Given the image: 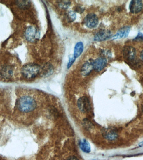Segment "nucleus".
<instances>
[{"instance_id": "20", "label": "nucleus", "mask_w": 143, "mask_h": 160, "mask_svg": "<svg viewBox=\"0 0 143 160\" xmlns=\"http://www.w3.org/2000/svg\"><path fill=\"white\" fill-rule=\"evenodd\" d=\"M135 40H142L143 41V34L142 33H139L138 35L134 38Z\"/></svg>"}, {"instance_id": "2", "label": "nucleus", "mask_w": 143, "mask_h": 160, "mask_svg": "<svg viewBox=\"0 0 143 160\" xmlns=\"http://www.w3.org/2000/svg\"><path fill=\"white\" fill-rule=\"evenodd\" d=\"M40 71V67L37 64L29 63L23 66L22 73L23 77L29 79L35 78Z\"/></svg>"}, {"instance_id": "7", "label": "nucleus", "mask_w": 143, "mask_h": 160, "mask_svg": "<svg viewBox=\"0 0 143 160\" xmlns=\"http://www.w3.org/2000/svg\"><path fill=\"white\" fill-rule=\"evenodd\" d=\"M111 36L112 34L110 31L100 30L95 34L94 39L97 41H104L109 39Z\"/></svg>"}, {"instance_id": "14", "label": "nucleus", "mask_w": 143, "mask_h": 160, "mask_svg": "<svg viewBox=\"0 0 143 160\" xmlns=\"http://www.w3.org/2000/svg\"><path fill=\"white\" fill-rule=\"evenodd\" d=\"M13 74V69L11 67L7 66L2 69L1 74L2 77L6 79H8L12 77Z\"/></svg>"}, {"instance_id": "22", "label": "nucleus", "mask_w": 143, "mask_h": 160, "mask_svg": "<svg viewBox=\"0 0 143 160\" xmlns=\"http://www.w3.org/2000/svg\"><path fill=\"white\" fill-rule=\"evenodd\" d=\"M140 58H141V60L143 61V50L140 54Z\"/></svg>"}, {"instance_id": "4", "label": "nucleus", "mask_w": 143, "mask_h": 160, "mask_svg": "<svg viewBox=\"0 0 143 160\" xmlns=\"http://www.w3.org/2000/svg\"><path fill=\"white\" fill-rule=\"evenodd\" d=\"M77 104L79 110L83 113L89 112L90 110V101L86 96H82L79 98Z\"/></svg>"}, {"instance_id": "8", "label": "nucleus", "mask_w": 143, "mask_h": 160, "mask_svg": "<svg viewBox=\"0 0 143 160\" xmlns=\"http://www.w3.org/2000/svg\"><path fill=\"white\" fill-rule=\"evenodd\" d=\"M107 64V59L105 58L100 57L94 60L93 66L95 71L100 72L106 67Z\"/></svg>"}, {"instance_id": "15", "label": "nucleus", "mask_w": 143, "mask_h": 160, "mask_svg": "<svg viewBox=\"0 0 143 160\" xmlns=\"http://www.w3.org/2000/svg\"><path fill=\"white\" fill-rule=\"evenodd\" d=\"M80 148L84 153L88 154L91 151V147L90 144L86 140L84 139L83 140L81 141L79 143Z\"/></svg>"}, {"instance_id": "18", "label": "nucleus", "mask_w": 143, "mask_h": 160, "mask_svg": "<svg viewBox=\"0 0 143 160\" xmlns=\"http://www.w3.org/2000/svg\"><path fill=\"white\" fill-rule=\"evenodd\" d=\"M17 4L21 8L26 7L29 4V1H17Z\"/></svg>"}, {"instance_id": "6", "label": "nucleus", "mask_w": 143, "mask_h": 160, "mask_svg": "<svg viewBox=\"0 0 143 160\" xmlns=\"http://www.w3.org/2000/svg\"><path fill=\"white\" fill-rule=\"evenodd\" d=\"M123 56L126 60L130 62L133 61L136 58V50L132 46H125L123 49Z\"/></svg>"}, {"instance_id": "11", "label": "nucleus", "mask_w": 143, "mask_h": 160, "mask_svg": "<svg viewBox=\"0 0 143 160\" xmlns=\"http://www.w3.org/2000/svg\"><path fill=\"white\" fill-rule=\"evenodd\" d=\"M130 30L131 27L128 26L121 28L118 32L112 37V39L115 40L127 37L130 33Z\"/></svg>"}, {"instance_id": "5", "label": "nucleus", "mask_w": 143, "mask_h": 160, "mask_svg": "<svg viewBox=\"0 0 143 160\" xmlns=\"http://www.w3.org/2000/svg\"><path fill=\"white\" fill-rule=\"evenodd\" d=\"M99 23L97 15L93 13L88 14L84 19V24L89 29H94L97 26Z\"/></svg>"}, {"instance_id": "23", "label": "nucleus", "mask_w": 143, "mask_h": 160, "mask_svg": "<svg viewBox=\"0 0 143 160\" xmlns=\"http://www.w3.org/2000/svg\"><path fill=\"white\" fill-rule=\"evenodd\" d=\"M139 145L140 146H141V147L143 146V141L141 142V143H140L139 144Z\"/></svg>"}, {"instance_id": "3", "label": "nucleus", "mask_w": 143, "mask_h": 160, "mask_svg": "<svg viewBox=\"0 0 143 160\" xmlns=\"http://www.w3.org/2000/svg\"><path fill=\"white\" fill-rule=\"evenodd\" d=\"M25 36L28 41L34 42L39 38L40 34L36 27L33 26H31L26 29Z\"/></svg>"}, {"instance_id": "13", "label": "nucleus", "mask_w": 143, "mask_h": 160, "mask_svg": "<svg viewBox=\"0 0 143 160\" xmlns=\"http://www.w3.org/2000/svg\"><path fill=\"white\" fill-rule=\"evenodd\" d=\"M103 136L108 140L114 141L117 138L118 135L115 130L110 129L106 130Z\"/></svg>"}, {"instance_id": "12", "label": "nucleus", "mask_w": 143, "mask_h": 160, "mask_svg": "<svg viewBox=\"0 0 143 160\" xmlns=\"http://www.w3.org/2000/svg\"><path fill=\"white\" fill-rule=\"evenodd\" d=\"M83 50L84 45L82 42H79L76 43L74 48V54H73V56L75 59L81 56Z\"/></svg>"}, {"instance_id": "1", "label": "nucleus", "mask_w": 143, "mask_h": 160, "mask_svg": "<svg viewBox=\"0 0 143 160\" xmlns=\"http://www.w3.org/2000/svg\"><path fill=\"white\" fill-rule=\"evenodd\" d=\"M36 106V103L33 97L29 95L22 96L17 102V107L22 112L29 113L34 110Z\"/></svg>"}, {"instance_id": "9", "label": "nucleus", "mask_w": 143, "mask_h": 160, "mask_svg": "<svg viewBox=\"0 0 143 160\" xmlns=\"http://www.w3.org/2000/svg\"><path fill=\"white\" fill-rule=\"evenodd\" d=\"M93 61L92 59L89 60L82 65L81 71L83 76L85 77L88 76L94 69Z\"/></svg>"}, {"instance_id": "21", "label": "nucleus", "mask_w": 143, "mask_h": 160, "mask_svg": "<svg viewBox=\"0 0 143 160\" xmlns=\"http://www.w3.org/2000/svg\"><path fill=\"white\" fill-rule=\"evenodd\" d=\"M67 160H79L78 159V158L77 157H75V156H72V157H69V158L67 159Z\"/></svg>"}, {"instance_id": "17", "label": "nucleus", "mask_w": 143, "mask_h": 160, "mask_svg": "<svg viewBox=\"0 0 143 160\" xmlns=\"http://www.w3.org/2000/svg\"><path fill=\"white\" fill-rule=\"evenodd\" d=\"M60 6L64 9L68 8L70 5L69 1H62L59 3Z\"/></svg>"}, {"instance_id": "10", "label": "nucleus", "mask_w": 143, "mask_h": 160, "mask_svg": "<svg viewBox=\"0 0 143 160\" xmlns=\"http://www.w3.org/2000/svg\"><path fill=\"white\" fill-rule=\"evenodd\" d=\"M143 8V3L140 0H134L131 1L129 4V10L133 13H138Z\"/></svg>"}, {"instance_id": "24", "label": "nucleus", "mask_w": 143, "mask_h": 160, "mask_svg": "<svg viewBox=\"0 0 143 160\" xmlns=\"http://www.w3.org/2000/svg\"></svg>"}, {"instance_id": "19", "label": "nucleus", "mask_w": 143, "mask_h": 160, "mask_svg": "<svg viewBox=\"0 0 143 160\" xmlns=\"http://www.w3.org/2000/svg\"><path fill=\"white\" fill-rule=\"evenodd\" d=\"M75 60V59L74 58L73 55H70L69 56V62L67 65V67L68 69L71 67L72 65L73 64Z\"/></svg>"}, {"instance_id": "16", "label": "nucleus", "mask_w": 143, "mask_h": 160, "mask_svg": "<svg viewBox=\"0 0 143 160\" xmlns=\"http://www.w3.org/2000/svg\"><path fill=\"white\" fill-rule=\"evenodd\" d=\"M67 20L69 22H73L75 21L76 19V14L75 12L73 11H69L67 13Z\"/></svg>"}]
</instances>
